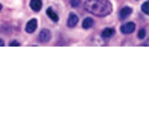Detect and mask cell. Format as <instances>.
<instances>
[{
	"instance_id": "cell-9",
	"label": "cell",
	"mask_w": 149,
	"mask_h": 126,
	"mask_svg": "<svg viewBox=\"0 0 149 126\" xmlns=\"http://www.w3.org/2000/svg\"><path fill=\"white\" fill-rule=\"evenodd\" d=\"M94 24H95V21H94V19H92V18H86V19L82 21L84 29H90V28L94 27Z\"/></svg>"
},
{
	"instance_id": "cell-13",
	"label": "cell",
	"mask_w": 149,
	"mask_h": 126,
	"mask_svg": "<svg viewBox=\"0 0 149 126\" xmlns=\"http://www.w3.org/2000/svg\"><path fill=\"white\" fill-rule=\"evenodd\" d=\"M145 37H147V30H145V29H140L139 33H138V38L144 39Z\"/></svg>"
},
{
	"instance_id": "cell-5",
	"label": "cell",
	"mask_w": 149,
	"mask_h": 126,
	"mask_svg": "<svg viewBox=\"0 0 149 126\" xmlns=\"http://www.w3.org/2000/svg\"><path fill=\"white\" fill-rule=\"evenodd\" d=\"M79 23V17L74 13H71L68 15V19H67V27L68 28H74Z\"/></svg>"
},
{
	"instance_id": "cell-11",
	"label": "cell",
	"mask_w": 149,
	"mask_h": 126,
	"mask_svg": "<svg viewBox=\"0 0 149 126\" xmlns=\"http://www.w3.org/2000/svg\"><path fill=\"white\" fill-rule=\"evenodd\" d=\"M141 12H143L145 15H148V14H149V1H148V0L144 3L143 5H141Z\"/></svg>"
},
{
	"instance_id": "cell-8",
	"label": "cell",
	"mask_w": 149,
	"mask_h": 126,
	"mask_svg": "<svg viewBox=\"0 0 149 126\" xmlns=\"http://www.w3.org/2000/svg\"><path fill=\"white\" fill-rule=\"evenodd\" d=\"M114 34H115L114 28H105L101 33V37L104 39H109V38H111V37H114Z\"/></svg>"
},
{
	"instance_id": "cell-3",
	"label": "cell",
	"mask_w": 149,
	"mask_h": 126,
	"mask_svg": "<svg viewBox=\"0 0 149 126\" xmlns=\"http://www.w3.org/2000/svg\"><path fill=\"white\" fill-rule=\"evenodd\" d=\"M51 37H52V34L48 29H42L39 33V35H38V40L40 43H47V42H49Z\"/></svg>"
},
{
	"instance_id": "cell-14",
	"label": "cell",
	"mask_w": 149,
	"mask_h": 126,
	"mask_svg": "<svg viewBox=\"0 0 149 126\" xmlns=\"http://www.w3.org/2000/svg\"><path fill=\"white\" fill-rule=\"evenodd\" d=\"M9 46L10 47H18V46H20V43L17 42V40H12V42L9 43Z\"/></svg>"
},
{
	"instance_id": "cell-7",
	"label": "cell",
	"mask_w": 149,
	"mask_h": 126,
	"mask_svg": "<svg viewBox=\"0 0 149 126\" xmlns=\"http://www.w3.org/2000/svg\"><path fill=\"white\" fill-rule=\"evenodd\" d=\"M42 0H31V9L33 12H39L42 9Z\"/></svg>"
},
{
	"instance_id": "cell-2",
	"label": "cell",
	"mask_w": 149,
	"mask_h": 126,
	"mask_svg": "<svg viewBox=\"0 0 149 126\" xmlns=\"http://www.w3.org/2000/svg\"><path fill=\"white\" fill-rule=\"evenodd\" d=\"M135 23H132V21H129V23H125L124 25H121L120 30L123 34H132V33L135 30Z\"/></svg>"
},
{
	"instance_id": "cell-10",
	"label": "cell",
	"mask_w": 149,
	"mask_h": 126,
	"mask_svg": "<svg viewBox=\"0 0 149 126\" xmlns=\"http://www.w3.org/2000/svg\"><path fill=\"white\" fill-rule=\"evenodd\" d=\"M46 13H47V15L49 17V19H51V20H53V21H58V15L56 14V12H54V10L52 9V8H48Z\"/></svg>"
},
{
	"instance_id": "cell-4",
	"label": "cell",
	"mask_w": 149,
	"mask_h": 126,
	"mask_svg": "<svg viewBox=\"0 0 149 126\" xmlns=\"http://www.w3.org/2000/svg\"><path fill=\"white\" fill-rule=\"evenodd\" d=\"M132 13H133V9L130 8V6H124V8H121L120 12H119V18H120L121 20H124L132 15Z\"/></svg>"
},
{
	"instance_id": "cell-15",
	"label": "cell",
	"mask_w": 149,
	"mask_h": 126,
	"mask_svg": "<svg viewBox=\"0 0 149 126\" xmlns=\"http://www.w3.org/2000/svg\"><path fill=\"white\" fill-rule=\"evenodd\" d=\"M4 46H5L4 40H3V39H0V47H4Z\"/></svg>"
},
{
	"instance_id": "cell-12",
	"label": "cell",
	"mask_w": 149,
	"mask_h": 126,
	"mask_svg": "<svg viewBox=\"0 0 149 126\" xmlns=\"http://www.w3.org/2000/svg\"><path fill=\"white\" fill-rule=\"evenodd\" d=\"M70 4L72 8H77V6H80V4H81V0H70Z\"/></svg>"
},
{
	"instance_id": "cell-6",
	"label": "cell",
	"mask_w": 149,
	"mask_h": 126,
	"mask_svg": "<svg viewBox=\"0 0 149 126\" xmlns=\"http://www.w3.org/2000/svg\"><path fill=\"white\" fill-rule=\"evenodd\" d=\"M37 27H38V21H37V19H31L27 23V25H25V32L27 33H34Z\"/></svg>"
},
{
	"instance_id": "cell-1",
	"label": "cell",
	"mask_w": 149,
	"mask_h": 126,
	"mask_svg": "<svg viewBox=\"0 0 149 126\" xmlns=\"http://www.w3.org/2000/svg\"><path fill=\"white\" fill-rule=\"evenodd\" d=\"M85 10L95 17H107L113 12V4L109 0H86Z\"/></svg>"
},
{
	"instance_id": "cell-16",
	"label": "cell",
	"mask_w": 149,
	"mask_h": 126,
	"mask_svg": "<svg viewBox=\"0 0 149 126\" xmlns=\"http://www.w3.org/2000/svg\"><path fill=\"white\" fill-rule=\"evenodd\" d=\"M1 9H3V6H1V4H0V12H1Z\"/></svg>"
}]
</instances>
